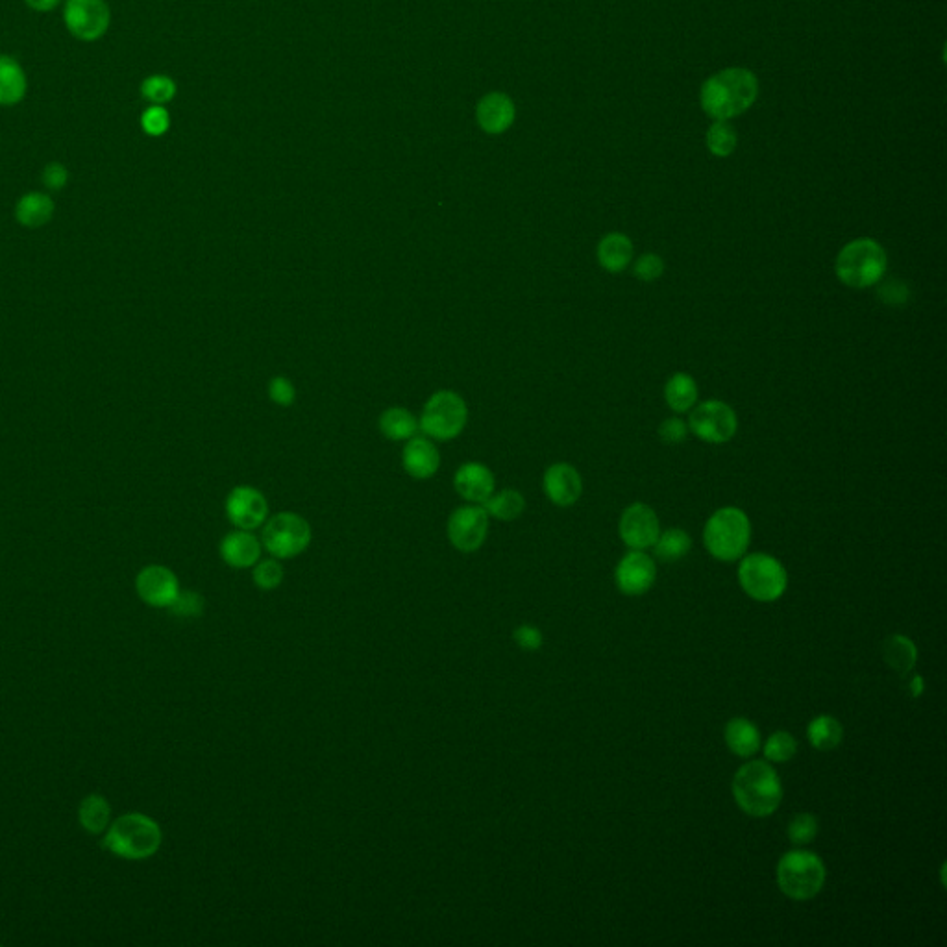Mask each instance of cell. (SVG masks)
I'll return each instance as SVG.
<instances>
[{
	"label": "cell",
	"instance_id": "d4e9b609",
	"mask_svg": "<svg viewBox=\"0 0 947 947\" xmlns=\"http://www.w3.org/2000/svg\"><path fill=\"white\" fill-rule=\"evenodd\" d=\"M726 744L737 757L748 759L761 748V733L746 718H733L726 726Z\"/></svg>",
	"mask_w": 947,
	"mask_h": 947
},
{
	"label": "cell",
	"instance_id": "3957f363",
	"mask_svg": "<svg viewBox=\"0 0 947 947\" xmlns=\"http://www.w3.org/2000/svg\"><path fill=\"white\" fill-rule=\"evenodd\" d=\"M733 796L738 807L751 818L772 816L783 800V785L766 761L744 764L733 779Z\"/></svg>",
	"mask_w": 947,
	"mask_h": 947
},
{
	"label": "cell",
	"instance_id": "83f0119b",
	"mask_svg": "<svg viewBox=\"0 0 947 947\" xmlns=\"http://www.w3.org/2000/svg\"><path fill=\"white\" fill-rule=\"evenodd\" d=\"M78 820H80V824L86 829L87 833H91V835L106 833L111 820L110 803L100 794H89L80 803Z\"/></svg>",
	"mask_w": 947,
	"mask_h": 947
},
{
	"label": "cell",
	"instance_id": "9c48e42d",
	"mask_svg": "<svg viewBox=\"0 0 947 947\" xmlns=\"http://www.w3.org/2000/svg\"><path fill=\"white\" fill-rule=\"evenodd\" d=\"M311 542L308 520L296 513H278L267 520L261 533L263 548L276 559H293L304 554Z\"/></svg>",
	"mask_w": 947,
	"mask_h": 947
},
{
	"label": "cell",
	"instance_id": "f6af8a7d",
	"mask_svg": "<svg viewBox=\"0 0 947 947\" xmlns=\"http://www.w3.org/2000/svg\"><path fill=\"white\" fill-rule=\"evenodd\" d=\"M879 296L886 306H905V302L909 300V289L905 283L888 282L881 287Z\"/></svg>",
	"mask_w": 947,
	"mask_h": 947
},
{
	"label": "cell",
	"instance_id": "5bb4252c",
	"mask_svg": "<svg viewBox=\"0 0 947 947\" xmlns=\"http://www.w3.org/2000/svg\"><path fill=\"white\" fill-rule=\"evenodd\" d=\"M269 515V504L254 487H235L226 498V517L237 529H258Z\"/></svg>",
	"mask_w": 947,
	"mask_h": 947
},
{
	"label": "cell",
	"instance_id": "8fae6325",
	"mask_svg": "<svg viewBox=\"0 0 947 947\" xmlns=\"http://www.w3.org/2000/svg\"><path fill=\"white\" fill-rule=\"evenodd\" d=\"M489 515L483 505H463L448 520V541L463 554H474L487 541Z\"/></svg>",
	"mask_w": 947,
	"mask_h": 947
},
{
	"label": "cell",
	"instance_id": "e575fe53",
	"mask_svg": "<svg viewBox=\"0 0 947 947\" xmlns=\"http://www.w3.org/2000/svg\"><path fill=\"white\" fill-rule=\"evenodd\" d=\"M141 95L154 106H161L174 99L176 84L169 76L154 74V76H148L147 80L141 84Z\"/></svg>",
	"mask_w": 947,
	"mask_h": 947
},
{
	"label": "cell",
	"instance_id": "e0dca14e",
	"mask_svg": "<svg viewBox=\"0 0 947 947\" xmlns=\"http://www.w3.org/2000/svg\"><path fill=\"white\" fill-rule=\"evenodd\" d=\"M542 487L548 500L557 507H570L576 504L583 492V480L576 468L568 463H555L546 468Z\"/></svg>",
	"mask_w": 947,
	"mask_h": 947
},
{
	"label": "cell",
	"instance_id": "1f68e13d",
	"mask_svg": "<svg viewBox=\"0 0 947 947\" xmlns=\"http://www.w3.org/2000/svg\"><path fill=\"white\" fill-rule=\"evenodd\" d=\"M653 548H655V555L661 561L676 563V561L689 554L690 548H692V539H690L689 533L683 531V529H666L663 533H659V539L655 541Z\"/></svg>",
	"mask_w": 947,
	"mask_h": 947
},
{
	"label": "cell",
	"instance_id": "ac0fdd59",
	"mask_svg": "<svg viewBox=\"0 0 947 947\" xmlns=\"http://www.w3.org/2000/svg\"><path fill=\"white\" fill-rule=\"evenodd\" d=\"M454 485L459 496L470 504H483L496 487L491 468L483 463H465L457 468Z\"/></svg>",
	"mask_w": 947,
	"mask_h": 947
},
{
	"label": "cell",
	"instance_id": "ee69618b",
	"mask_svg": "<svg viewBox=\"0 0 947 947\" xmlns=\"http://www.w3.org/2000/svg\"><path fill=\"white\" fill-rule=\"evenodd\" d=\"M41 180H43V184L49 187L50 191H60L69 182V171L63 163L52 161L45 167V171L41 174Z\"/></svg>",
	"mask_w": 947,
	"mask_h": 947
},
{
	"label": "cell",
	"instance_id": "bcb514c9",
	"mask_svg": "<svg viewBox=\"0 0 947 947\" xmlns=\"http://www.w3.org/2000/svg\"><path fill=\"white\" fill-rule=\"evenodd\" d=\"M26 4L36 10V12H50L54 10L62 0H25Z\"/></svg>",
	"mask_w": 947,
	"mask_h": 947
},
{
	"label": "cell",
	"instance_id": "74e56055",
	"mask_svg": "<svg viewBox=\"0 0 947 947\" xmlns=\"http://www.w3.org/2000/svg\"><path fill=\"white\" fill-rule=\"evenodd\" d=\"M663 272H665V261L659 254H652V252L642 254L633 267V274L635 278H639L640 282H655L663 276Z\"/></svg>",
	"mask_w": 947,
	"mask_h": 947
},
{
	"label": "cell",
	"instance_id": "2e32d148",
	"mask_svg": "<svg viewBox=\"0 0 947 947\" xmlns=\"http://www.w3.org/2000/svg\"><path fill=\"white\" fill-rule=\"evenodd\" d=\"M655 576L657 568L652 557L640 550H631L616 566V587L626 596H642L652 589Z\"/></svg>",
	"mask_w": 947,
	"mask_h": 947
},
{
	"label": "cell",
	"instance_id": "8992f818",
	"mask_svg": "<svg viewBox=\"0 0 947 947\" xmlns=\"http://www.w3.org/2000/svg\"><path fill=\"white\" fill-rule=\"evenodd\" d=\"M824 883V862L816 853L794 849L785 853L777 864V885L790 899H812L820 894Z\"/></svg>",
	"mask_w": 947,
	"mask_h": 947
},
{
	"label": "cell",
	"instance_id": "f1b7e54d",
	"mask_svg": "<svg viewBox=\"0 0 947 947\" xmlns=\"http://www.w3.org/2000/svg\"><path fill=\"white\" fill-rule=\"evenodd\" d=\"M378 424L389 441H409L420 430L419 420L404 407H389L383 411Z\"/></svg>",
	"mask_w": 947,
	"mask_h": 947
},
{
	"label": "cell",
	"instance_id": "ba28073f",
	"mask_svg": "<svg viewBox=\"0 0 947 947\" xmlns=\"http://www.w3.org/2000/svg\"><path fill=\"white\" fill-rule=\"evenodd\" d=\"M467 402L454 391H437L422 409L419 428L435 441H452L467 428Z\"/></svg>",
	"mask_w": 947,
	"mask_h": 947
},
{
	"label": "cell",
	"instance_id": "7dc6e473",
	"mask_svg": "<svg viewBox=\"0 0 947 947\" xmlns=\"http://www.w3.org/2000/svg\"><path fill=\"white\" fill-rule=\"evenodd\" d=\"M911 694L914 698H920L923 694L922 676H914L911 681Z\"/></svg>",
	"mask_w": 947,
	"mask_h": 947
},
{
	"label": "cell",
	"instance_id": "44dd1931",
	"mask_svg": "<svg viewBox=\"0 0 947 947\" xmlns=\"http://www.w3.org/2000/svg\"><path fill=\"white\" fill-rule=\"evenodd\" d=\"M476 117L487 134H502L515 121V104L504 93H491L478 104Z\"/></svg>",
	"mask_w": 947,
	"mask_h": 947
},
{
	"label": "cell",
	"instance_id": "60d3db41",
	"mask_svg": "<svg viewBox=\"0 0 947 947\" xmlns=\"http://www.w3.org/2000/svg\"><path fill=\"white\" fill-rule=\"evenodd\" d=\"M689 424L679 417L663 420L659 426V437L665 444H681L689 437Z\"/></svg>",
	"mask_w": 947,
	"mask_h": 947
},
{
	"label": "cell",
	"instance_id": "9a60e30c",
	"mask_svg": "<svg viewBox=\"0 0 947 947\" xmlns=\"http://www.w3.org/2000/svg\"><path fill=\"white\" fill-rule=\"evenodd\" d=\"M136 591L150 607H171L180 592V583L171 568L148 565L137 574Z\"/></svg>",
	"mask_w": 947,
	"mask_h": 947
},
{
	"label": "cell",
	"instance_id": "52a82bcc",
	"mask_svg": "<svg viewBox=\"0 0 947 947\" xmlns=\"http://www.w3.org/2000/svg\"><path fill=\"white\" fill-rule=\"evenodd\" d=\"M738 581L744 592L757 602H775L787 591L785 566L768 554H751L738 566Z\"/></svg>",
	"mask_w": 947,
	"mask_h": 947
},
{
	"label": "cell",
	"instance_id": "7bdbcfd3",
	"mask_svg": "<svg viewBox=\"0 0 947 947\" xmlns=\"http://www.w3.org/2000/svg\"><path fill=\"white\" fill-rule=\"evenodd\" d=\"M513 639L518 644V648L526 650V652H537L542 646V633L537 628L533 626H528V624H522L515 629L513 633Z\"/></svg>",
	"mask_w": 947,
	"mask_h": 947
},
{
	"label": "cell",
	"instance_id": "6da1fadb",
	"mask_svg": "<svg viewBox=\"0 0 947 947\" xmlns=\"http://www.w3.org/2000/svg\"><path fill=\"white\" fill-rule=\"evenodd\" d=\"M759 95V82L755 74L731 67L711 76L700 91L702 108L714 121H727L750 110Z\"/></svg>",
	"mask_w": 947,
	"mask_h": 947
},
{
	"label": "cell",
	"instance_id": "484cf974",
	"mask_svg": "<svg viewBox=\"0 0 947 947\" xmlns=\"http://www.w3.org/2000/svg\"><path fill=\"white\" fill-rule=\"evenodd\" d=\"M665 400L676 413H687L698 402V385L687 372H676L665 385Z\"/></svg>",
	"mask_w": 947,
	"mask_h": 947
},
{
	"label": "cell",
	"instance_id": "ab89813d",
	"mask_svg": "<svg viewBox=\"0 0 947 947\" xmlns=\"http://www.w3.org/2000/svg\"><path fill=\"white\" fill-rule=\"evenodd\" d=\"M169 609L174 615L185 616V618L202 615L204 598L195 591H180Z\"/></svg>",
	"mask_w": 947,
	"mask_h": 947
},
{
	"label": "cell",
	"instance_id": "4fadbf2b",
	"mask_svg": "<svg viewBox=\"0 0 947 947\" xmlns=\"http://www.w3.org/2000/svg\"><path fill=\"white\" fill-rule=\"evenodd\" d=\"M618 533L624 544L631 550H648L659 539L661 524L657 513L650 505L631 504L622 513L618 522Z\"/></svg>",
	"mask_w": 947,
	"mask_h": 947
},
{
	"label": "cell",
	"instance_id": "4316f807",
	"mask_svg": "<svg viewBox=\"0 0 947 947\" xmlns=\"http://www.w3.org/2000/svg\"><path fill=\"white\" fill-rule=\"evenodd\" d=\"M883 657L886 665L890 666L899 676H907L914 670V665L918 661V650L914 642L903 635H892L885 640L883 646Z\"/></svg>",
	"mask_w": 947,
	"mask_h": 947
},
{
	"label": "cell",
	"instance_id": "7c38bea8",
	"mask_svg": "<svg viewBox=\"0 0 947 947\" xmlns=\"http://www.w3.org/2000/svg\"><path fill=\"white\" fill-rule=\"evenodd\" d=\"M63 19L76 39L97 41L108 32L111 13L106 0H67Z\"/></svg>",
	"mask_w": 947,
	"mask_h": 947
},
{
	"label": "cell",
	"instance_id": "d6986e66",
	"mask_svg": "<svg viewBox=\"0 0 947 947\" xmlns=\"http://www.w3.org/2000/svg\"><path fill=\"white\" fill-rule=\"evenodd\" d=\"M402 465L415 480H430L441 467V456L437 446L428 437H411L404 446Z\"/></svg>",
	"mask_w": 947,
	"mask_h": 947
},
{
	"label": "cell",
	"instance_id": "cb8c5ba5",
	"mask_svg": "<svg viewBox=\"0 0 947 947\" xmlns=\"http://www.w3.org/2000/svg\"><path fill=\"white\" fill-rule=\"evenodd\" d=\"M28 80L19 63L0 56V106H15L25 99Z\"/></svg>",
	"mask_w": 947,
	"mask_h": 947
},
{
	"label": "cell",
	"instance_id": "4dcf8cb0",
	"mask_svg": "<svg viewBox=\"0 0 947 947\" xmlns=\"http://www.w3.org/2000/svg\"><path fill=\"white\" fill-rule=\"evenodd\" d=\"M807 737H809L812 748L820 751H831L840 746L842 737H844V729H842V724L838 722L837 718L822 714V716L814 718L809 724Z\"/></svg>",
	"mask_w": 947,
	"mask_h": 947
},
{
	"label": "cell",
	"instance_id": "603a6c76",
	"mask_svg": "<svg viewBox=\"0 0 947 947\" xmlns=\"http://www.w3.org/2000/svg\"><path fill=\"white\" fill-rule=\"evenodd\" d=\"M56 204L47 193L32 191L19 198L15 206V219L25 228H41L54 217Z\"/></svg>",
	"mask_w": 947,
	"mask_h": 947
},
{
	"label": "cell",
	"instance_id": "277c9868",
	"mask_svg": "<svg viewBox=\"0 0 947 947\" xmlns=\"http://www.w3.org/2000/svg\"><path fill=\"white\" fill-rule=\"evenodd\" d=\"M888 256L885 248L870 237H859L842 246L835 261L840 282L849 289H868L885 278Z\"/></svg>",
	"mask_w": 947,
	"mask_h": 947
},
{
	"label": "cell",
	"instance_id": "f35d334b",
	"mask_svg": "<svg viewBox=\"0 0 947 947\" xmlns=\"http://www.w3.org/2000/svg\"><path fill=\"white\" fill-rule=\"evenodd\" d=\"M169 124H171V119H169V113L163 106H150L141 115V126H143V130L148 136H163L169 130Z\"/></svg>",
	"mask_w": 947,
	"mask_h": 947
},
{
	"label": "cell",
	"instance_id": "f546056e",
	"mask_svg": "<svg viewBox=\"0 0 947 947\" xmlns=\"http://www.w3.org/2000/svg\"><path fill=\"white\" fill-rule=\"evenodd\" d=\"M481 505H483V509L487 511L489 517L498 518V520H504V522L517 520L526 511V500L515 489L492 492L491 496Z\"/></svg>",
	"mask_w": 947,
	"mask_h": 947
},
{
	"label": "cell",
	"instance_id": "30bf717a",
	"mask_svg": "<svg viewBox=\"0 0 947 947\" xmlns=\"http://www.w3.org/2000/svg\"><path fill=\"white\" fill-rule=\"evenodd\" d=\"M689 430L709 444L729 443L738 430L735 409L722 400H707L690 413Z\"/></svg>",
	"mask_w": 947,
	"mask_h": 947
},
{
	"label": "cell",
	"instance_id": "d6a6232c",
	"mask_svg": "<svg viewBox=\"0 0 947 947\" xmlns=\"http://www.w3.org/2000/svg\"><path fill=\"white\" fill-rule=\"evenodd\" d=\"M737 145V130L729 121H714L707 130V148L716 158L731 156Z\"/></svg>",
	"mask_w": 947,
	"mask_h": 947
},
{
	"label": "cell",
	"instance_id": "8d00e7d4",
	"mask_svg": "<svg viewBox=\"0 0 947 947\" xmlns=\"http://www.w3.org/2000/svg\"><path fill=\"white\" fill-rule=\"evenodd\" d=\"M818 835V820L809 814H796L788 824V838L794 846H807Z\"/></svg>",
	"mask_w": 947,
	"mask_h": 947
},
{
	"label": "cell",
	"instance_id": "7a4b0ae2",
	"mask_svg": "<svg viewBox=\"0 0 947 947\" xmlns=\"http://www.w3.org/2000/svg\"><path fill=\"white\" fill-rule=\"evenodd\" d=\"M163 833L156 820L141 812H126L111 822L102 838V848L124 861H145L156 855Z\"/></svg>",
	"mask_w": 947,
	"mask_h": 947
},
{
	"label": "cell",
	"instance_id": "836d02e7",
	"mask_svg": "<svg viewBox=\"0 0 947 947\" xmlns=\"http://www.w3.org/2000/svg\"><path fill=\"white\" fill-rule=\"evenodd\" d=\"M798 751V742L787 731H777L764 744V757L772 763H787Z\"/></svg>",
	"mask_w": 947,
	"mask_h": 947
},
{
	"label": "cell",
	"instance_id": "d590c367",
	"mask_svg": "<svg viewBox=\"0 0 947 947\" xmlns=\"http://www.w3.org/2000/svg\"><path fill=\"white\" fill-rule=\"evenodd\" d=\"M252 568H254V572H252L254 585L261 591H274L282 585L285 572H283V566L280 565V561L276 557L258 561Z\"/></svg>",
	"mask_w": 947,
	"mask_h": 947
},
{
	"label": "cell",
	"instance_id": "7402d4cb",
	"mask_svg": "<svg viewBox=\"0 0 947 947\" xmlns=\"http://www.w3.org/2000/svg\"><path fill=\"white\" fill-rule=\"evenodd\" d=\"M596 254H598V263L602 265L603 271L616 274V272L628 269L629 263L633 261L635 248H633V243H631L628 235L613 232V234L602 237V241L598 243Z\"/></svg>",
	"mask_w": 947,
	"mask_h": 947
},
{
	"label": "cell",
	"instance_id": "ffe728a7",
	"mask_svg": "<svg viewBox=\"0 0 947 947\" xmlns=\"http://www.w3.org/2000/svg\"><path fill=\"white\" fill-rule=\"evenodd\" d=\"M263 544L258 537L246 529H235L228 533L221 542L222 561L232 568L243 570L252 568L261 557Z\"/></svg>",
	"mask_w": 947,
	"mask_h": 947
},
{
	"label": "cell",
	"instance_id": "5b68a950",
	"mask_svg": "<svg viewBox=\"0 0 947 947\" xmlns=\"http://www.w3.org/2000/svg\"><path fill=\"white\" fill-rule=\"evenodd\" d=\"M750 541V518L738 507L718 509L703 529L707 552L724 563H733L746 554Z\"/></svg>",
	"mask_w": 947,
	"mask_h": 947
},
{
	"label": "cell",
	"instance_id": "b9f144b4",
	"mask_svg": "<svg viewBox=\"0 0 947 947\" xmlns=\"http://www.w3.org/2000/svg\"><path fill=\"white\" fill-rule=\"evenodd\" d=\"M269 396H271V400L274 404L289 407L295 402V385L289 382L287 378H283V376H276V378H272L271 383H269Z\"/></svg>",
	"mask_w": 947,
	"mask_h": 947
}]
</instances>
